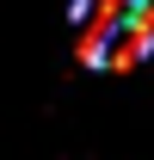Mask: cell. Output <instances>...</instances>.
<instances>
[{
	"label": "cell",
	"instance_id": "obj_1",
	"mask_svg": "<svg viewBox=\"0 0 154 160\" xmlns=\"http://www.w3.org/2000/svg\"><path fill=\"white\" fill-rule=\"evenodd\" d=\"M74 49L86 68L130 74L154 49V0H74Z\"/></svg>",
	"mask_w": 154,
	"mask_h": 160
}]
</instances>
